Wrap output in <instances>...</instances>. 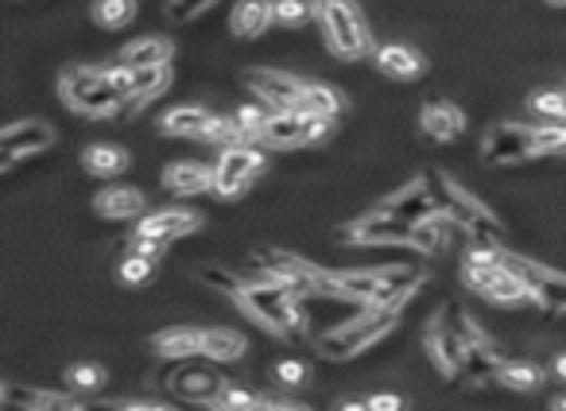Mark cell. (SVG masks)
Instances as JSON below:
<instances>
[{"label":"cell","instance_id":"26","mask_svg":"<svg viewBox=\"0 0 566 411\" xmlns=\"http://www.w3.org/2000/svg\"><path fill=\"white\" fill-rule=\"evenodd\" d=\"M245 334L230 331V326H218V331H206V341H202V358L213 361V365H230V361H241L245 358Z\"/></svg>","mask_w":566,"mask_h":411},{"label":"cell","instance_id":"54","mask_svg":"<svg viewBox=\"0 0 566 411\" xmlns=\"http://www.w3.org/2000/svg\"><path fill=\"white\" fill-rule=\"evenodd\" d=\"M563 94H566V90H563Z\"/></svg>","mask_w":566,"mask_h":411},{"label":"cell","instance_id":"39","mask_svg":"<svg viewBox=\"0 0 566 411\" xmlns=\"http://www.w3.org/2000/svg\"><path fill=\"white\" fill-rule=\"evenodd\" d=\"M71 385L78 388V393H98V388L106 385V373H101V365H74Z\"/></svg>","mask_w":566,"mask_h":411},{"label":"cell","instance_id":"13","mask_svg":"<svg viewBox=\"0 0 566 411\" xmlns=\"http://www.w3.org/2000/svg\"><path fill=\"white\" fill-rule=\"evenodd\" d=\"M411 237H416V225L399 222V217H389L381 210L357 217L345 229H337V241L345 245H407L411 249Z\"/></svg>","mask_w":566,"mask_h":411},{"label":"cell","instance_id":"48","mask_svg":"<svg viewBox=\"0 0 566 411\" xmlns=\"http://www.w3.org/2000/svg\"><path fill=\"white\" fill-rule=\"evenodd\" d=\"M337 411H369V403H342Z\"/></svg>","mask_w":566,"mask_h":411},{"label":"cell","instance_id":"33","mask_svg":"<svg viewBox=\"0 0 566 411\" xmlns=\"http://www.w3.org/2000/svg\"><path fill=\"white\" fill-rule=\"evenodd\" d=\"M303 113H319V116H330V121H334V116L342 113V98L330 90L327 82H310L307 98H303Z\"/></svg>","mask_w":566,"mask_h":411},{"label":"cell","instance_id":"51","mask_svg":"<svg viewBox=\"0 0 566 411\" xmlns=\"http://www.w3.org/2000/svg\"><path fill=\"white\" fill-rule=\"evenodd\" d=\"M551 411H566V396H558V400H551Z\"/></svg>","mask_w":566,"mask_h":411},{"label":"cell","instance_id":"29","mask_svg":"<svg viewBox=\"0 0 566 411\" xmlns=\"http://www.w3.org/2000/svg\"><path fill=\"white\" fill-rule=\"evenodd\" d=\"M264 152L257 144H237V148H225L222 160H218V171H230V175H241V179H257L264 171Z\"/></svg>","mask_w":566,"mask_h":411},{"label":"cell","instance_id":"42","mask_svg":"<svg viewBox=\"0 0 566 411\" xmlns=\"http://www.w3.org/2000/svg\"><path fill=\"white\" fill-rule=\"evenodd\" d=\"M202 284H210V287H218V291H225V296H237L241 291V284H245V279H237V276H230V272L225 269H206L202 272Z\"/></svg>","mask_w":566,"mask_h":411},{"label":"cell","instance_id":"19","mask_svg":"<svg viewBox=\"0 0 566 411\" xmlns=\"http://www.w3.org/2000/svg\"><path fill=\"white\" fill-rule=\"evenodd\" d=\"M202 341L206 331L198 326H168L151 338V349L160 353L163 361H190V358H202Z\"/></svg>","mask_w":566,"mask_h":411},{"label":"cell","instance_id":"52","mask_svg":"<svg viewBox=\"0 0 566 411\" xmlns=\"http://www.w3.org/2000/svg\"><path fill=\"white\" fill-rule=\"evenodd\" d=\"M86 411H121V408H113V403H94V408H86Z\"/></svg>","mask_w":566,"mask_h":411},{"label":"cell","instance_id":"8","mask_svg":"<svg viewBox=\"0 0 566 411\" xmlns=\"http://www.w3.org/2000/svg\"><path fill=\"white\" fill-rule=\"evenodd\" d=\"M257 260H260V276L283 284L299 299H330V272L319 269V264H310V260L283 249H260Z\"/></svg>","mask_w":566,"mask_h":411},{"label":"cell","instance_id":"53","mask_svg":"<svg viewBox=\"0 0 566 411\" xmlns=\"http://www.w3.org/2000/svg\"><path fill=\"white\" fill-rule=\"evenodd\" d=\"M547 4H566V0H547Z\"/></svg>","mask_w":566,"mask_h":411},{"label":"cell","instance_id":"5","mask_svg":"<svg viewBox=\"0 0 566 411\" xmlns=\"http://www.w3.org/2000/svg\"><path fill=\"white\" fill-rule=\"evenodd\" d=\"M431 187H434V195H439V210H443L454 225H462L473 241L478 245H501L505 225L496 222V214L489 210L485 202H481V198H473L466 187H462V183H454L451 175H434Z\"/></svg>","mask_w":566,"mask_h":411},{"label":"cell","instance_id":"31","mask_svg":"<svg viewBox=\"0 0 566 411\" xmlns=\"http://www.w3.org/2000/svg\"><path fill=\"white\" fill-rule=\"evenodd\" d=\"M171 86V66H148V71H136L133 78V94L124 105H148L156 94H163Z\"/></svg>","mask_w":566,"mask_h":411},{"label":"cell","instance_id":"16","mask_svg":"<svg viewBox=\"0 0 566 411\" xmlns=\"http://www.w3.org/2000/svg\"><path fill=\"white\" fill-rule=\"evenodd\" d=\"M377 210L389 217H399V222H407V225H419V222H427V217L443 214V210H439V198H434L431 179H423V175L407 183L404 190H396L392 198H384Z\"/></svg>","mask_w":566,"mask_h":411},{"label":"cell","instance_id":"44","mask_svg":"<svg viewBox=\"0 0 566 411\" xmlns=\"http://www.w3.org/2000/svg\"><path fill=\"white\" fill-rule=\"evenodd\" d=\"M275 376H280L283 385H303V381H307V365H303V361H280V365H275Z\"/></svg>","mask_w":566,"mask_h":411},{"label":"cell","instance_id":"3","mask_svg":"<svg viewBox=\"0 0 566 411\" xmlns=\"http://www.w3.org/2000/svg\"><path fill=\"white\" fill-rule=\"evenodd\" d=\"M396 322H399V307H369L361 319L337 322V326L322 331L315 346H319V353L330 361H354V358H361L365 349L377 346Z\"/></svg>","mask_w":566,"mask_h":411},{"label":"cell","instance_id":"40","mask_svg":"<svg viewBox=\"0 0 566 411\" xmlns=\"http://www.w3.org/2000/svg\"><path fill=\"white\" fill-rule=\"evenodd\" d=\"M248 187H253V179H241V175H230V171L213 175V195L218 198H241Z\"/></svg>","mask_w":566,"mask_h":411},{"label":"cell","instance_id":"10","mask_svg":"<svg viewBox=\"0 0 566 411\" xmlns=\"http://www.w3.org/2000/svg\"><path fill=\"white\" fill-rule=\"evenodd\" d=\"M330 128H334L330 116L303 113V109H295V113H272L260 144H268V148H307V144L327 140Z\"/></svg>","mask_w":566,"mask_h":411},{"label":"cell","instance_id":"50","mask_svg":"<svg viewBox=\"0 0 566 411\" xmlns=\"http://www.w3.org/2000/svg\"><path fill=\"white\" fill-rule=\"evenodd\" d=\"M275 411H307V408H299V403H275Z\"/></svg>","mask_w":566,"mask_h":411},{"label":"cell","instance_id":"28","mask_svg":"<svg viewBox=\"0 0 566 411\" xmlns=\"http://www.w3.org/2000/svg\"><path fill=\"white\" fill-rule=\"evenodd\" d=\"M4 403H20L27 411H82L71 396L62 393H47V388H36V393H24V388L9 385L4 388Z\"/></svg>","mask_w":566,"mask_h":411},{"label":"cell","instance_id":"35","mask_svg":"<svg viewBox=\"0 0 566 411\" xmlns=\"http://www.w3.org/2000/svg\"><path fill=\"white\" fill-rule=\"evenodd\" d=\"M531 113L547 116L551 125H563L566 121V94H558V90L536 94V98H531Z\"/></svg>","mask_w":566,"mask_h":411},{"label":"cell","instance_id":"22","mask_svg":"<svg viewBox=\"0 0 566 411\" xmlns=\"http://www.w3.org/2000/svg\"><path fill=\"white\" fill-rule=\"evenodd\" d=\"M213 175H218V167H206V163H171L163 171V187L179 198L202 195V190H213Z\"/></svg>","mask_w":566,"mask_h":411},{"label":"cell","instance_id":"32","mask_svg":"<svg viewBox=\"0 0 566 411\" xmlns=\"http://www.w3.org/2000/svg\"><path fill=\"white\" fill-rule=\"evenodd\" d=\"M94 20H98L101 27H109V32L128 27L136 20V0H98V4H94Z\"/></svg>","mask_w":566,"mask_h":411},{"label":"cell","instance_id":"41","mask_svg":"<svg viewBox=\"0 0 566 411\" xmlns=\"http://www.w3.org/2000/svg\"><path fill=\"white\" fill-rule=\"evenodd\" d=\"M210 4H218V0H168V16L171 20H195V16H202Z\"/></svg>","mask_w":566,"mask_h":411},{"label":"cell","instance_id":"18","mask_svg":"<svg viewBox=\"0 0 566 411\" xmlns=\"http://www.w3.org/2000/svg\"><path fill=\"white\" fill-rule=\"evenodd\" d=\"M419 125H423V133L431 136V140L451 144L466 133V113H462L458 105H451V101L434 98V101H427L423 113H419Z\"/></svg>","mask_w":566,"mask_h":411},{"label":"cell","instance_id":"23","mask_svg":"<svg viewBox=\"0 0 566 411\" xmlns=\"http://www.w3.org/2000/svg\"><path fill=\"white\" fill-rule=\"evenodd\" d=\"M222 388L225 385L218 381V373H213L210 365H186L183 373L175 376V393L190 403H213Z\"/></svg>","mask_w":566,"mask_h":411},{"label":"cell","instance_id":"15","mask_svg":"<svg viewBox=\"0 0 566 411\" xmlns=\"http://www.w3.org/2000/svg\"><path fill=\"white\" fill-rule=\"evenodd\" d=\"M54 144V128L47 121H16L0 133V171H12L24 155H36Z\"/></svg>","mask_w":566,"mask_h":411},{"label":"cell","instance_id":"11","mask_svg":"<svg viewBox=\"0 0 566 411\" xmlns=\"http://www.w3.org/2000/svg\"><path fill=\"white\" fill-rule=\"evenodd\" d=\"M245 82H248V90L257 94L268 109H275V113H295V109H303V98H307V86H310V82L295 78V74L268 71V66L245 71Z\"/></svg>","mask_w":566,"mask_h":411},{"label":"cell","instance_id":"2","mask_svg":"<svg viewBox=\"0 0 566 411\" xmlns=\"http://www.w3.org/2000/svg\"><path fill=\"white\" fill-rule=\"evenodd\" d=\"M237 307L248 314L253 322H260L264 331L280 334V338H299V331H307V311H303V299L295 291H287L275 279L260 276V279H245L241 284Z\"/></svg>","mask_w":566,"mask_h":411},{"label":"cell","instance_id":"9","mask_svg":"<svg viewBox=\"0 0 566 411\" xmlns=\"http://www.w3.org/2000/svg\"><path fill=\"white\" fill-rule=\"evenodd\" d=\"M501 260H505L508 269L524 279V287L531 291V299L551 314H566V272L558 269H547L540 260H528L520 252H508V249H496Z\"/></svg>","mask_w":566,"mask_h":411},{"label":"cell","instance_id":"20","mask_svg":"<svg viewBox=\"0 0 566 411\" xmlns=\"http://www.w3.org/2000/svg\"><path fill=\"white\" fill-rule=\"evenodd\" d=\"M275 24V0H237L230 27L237 39H257Z\"/></svg>","mask_w":566,"mask_h":411},{"label":"cell","instance_id":"27","mask_svg":"<svg viewBox=\"0 0 566 411\" xmlns=\"http://www.w3.org/2000/svg\"><path fill=\"white\" fill-rule=\"evenodd\" d=\"M82 167H86L89 175H98V179H109V175L128 167V152L116 148V144H106V140L89 144L86 152H82Z\"/></svg>","mask_w":566,"mask_h":411},{"label":"cell","instance_id":"12","mask_svg":"<svg viewBox=\"0 0 566 411\" xmlns=\"http://www.w3.org/2000/svg\"><path fill=\"white\" fill-rule=\"evenodd\" d=\"M481 155H485V163H496V167L531 160V155H536V128L516 125V121H496L485 133Z\"/></svg>","mask_w":566,"mask_h":411},{"label":"cell","instance_id":"14","mask_svg":"<svg viewBox=\"0 0 566 411\" xmlns=\"http://www.w3.org/2000/svg\"><path fill=\"white\" fill-rule=\"evenodd\" d=\"M427 353H431L434 369H439L443 376H451V381H466L469 349H466V341H462V334L454 331L443 314L427 322Z\"/></svg>","mask_w":566,"mask_h":411},{"label":"cell","instance_id":"30","mask_svg":"<svg viewBox=\"0 0 566 411\" xmlns=\"http://www.w3.org/2000/svg\"><path fill=\"white\" fill-rule=\"evenodd\" d=\"M496 381L505 388H513V393H536L543 385V369L536 361H501Z\"/></svg>","mask_w":566,"mask_h":411},{"label":"cell","instance_id":"46","mask_svg":"<svg viewBox=\"0 0 566 411\" xmlns=\"http://www.w3.org/2000/svg\"><path fill=\"white\" fill-rule=\"evenodd\" d=\"M121 411H171L163 403H121Z\"/></svg>","mask_w":566,"mask_h":411},{"label":"cell","instance_id":"7","mask_svg":"<svg viewBox=\"0 0 566 411\" xmlns=\"http://www.w3.org/2000/svg\"><path fill=\"white\" fill-rule=\"evenodd\" d=\"M315 16H319L334 54H342V59H365L372 51V36L354 0H315Z\"/></svg>","mask_w":566,"mask_h":411},{"label":"cell","instance_id":"37","mask_svg":"<svg viewBox=\"0 0 566 411\" xmlns=\"http://www.w3.org/2000/svg\"><path fill=\"white\" fill-rule=\"evenodd\" d=\"M310 20L307 0H275V24L283 27H303Z\"/></svg>","mask_w":566,"mask_h":411},{"label":"cell","instance_id":"1","mask_svg":"<svg viewBox=\"0 0 566 411\" xmlns=\"http://www.w3.org/2000/svg\"><path fill=\"white\" fill-rule=\"evenodd\" d=\"M423 284V269H349L330 272V299L361 307H404Z\"/></svg>","mask_w":566,"mask_h":411},{"label":"cell","instance_id":"43","mask_svg":"<svg viewBox=\"0 0 566 411\" xmlns=\"http://www.w3.org/2000/svg\"><path fill=\"white\" fill-rule=\"evenodd\" d=\"M106 74H109V82H113L116 90H121V98L128 101V94H133V78H136V71H133V66L116 63V66H106Z\"/></svg>","mask_w":566,"mask_h":411},{"label":"cell","instance_id":"25","mask_svg":"<svg viewBox=\"0 0 566 411\" xmlns=\"http://www.w3.org/2000/svg\"><path fill=\"white\" fill-rule=\"evenodd\" d=\"M94 210L101 217H113V222H128V217L144 214V195L136 187H109L94 198Z\"/></svg>","mask_w":566,"mask_h":411},{"label":"cell","instance_id":"38","mask_svg":"<svg viewBox=\"0 0 566 411\" xmlns=\"http://www.w3.org/2000/svg\"><path fill=\"white\" fill-rule=\"evenodd\" d=\"M257 400V396L248 393V388H241V385H225L222 393H218V400L210 403L213 411H241V408H248V403Z\"/></svg>","mask_w":566,"mask_h":411},{"label":"cell","instance_id":"17","mask_svg":"<svg viewBox=\"0 0 566 411\" xmlns=\"http://www.w3.org/2000/svg\"><path fill=\"white\" fill-rule=\"evenodd\" d=\"M198 225H202V217H198L195 210H160V214L140 217L136 233H140V237H156V241L171 245V241H179V237H186V233H195Z\"/></svg>","mask_w":566,"mask_h":411},{"label":"cell","instance_id":"21","mask_svg":"<svg viewBox=\"0 0 566 411\" xmlns=\"http://www.w3.org/2000/svg\"><path fill=\"white\" fill-rule=\"evenodd\" d=\"M377 66H381V74H389V78L411 82V78H419V74L427 71V59L416 51V47L384 43V47H377Z\"/></svg>","mask_w":566,"mask_h":411},{"label":"cell","instance_id":"49","mask_svg":"<svg viewBox=\"0 0 566 411\" xmlns=\"http://www.w3.org/2000/svg\"><path fill=\"white\" fill-rule=\"evenodd\" d=\"M555 373H558V376H563V381H566V353H563V358L555 361Z\"/></svg>","mask_w":566,"mask_h":411},{"label":"cell","instance_id":"4","mask_svg":"<svg viewBox=\"0 0 566 411\" xmlns=\"http://www.w3.org/2000/svg\"><path fill=\"white\" fill-rule=\"evenodd\" d=\"M501 245H478V249L466 252V264H462V279H466L478 296L493 299L501 307H516V303H528L531 291L524 287V279L508 269L505 260H501Z\"/></svg>","mask_w":566,"mask_h":411},{"label":"cell","instance_id":"45","mask_svg":"<svg viewBox=\"0 0 566 411\" xmlns=\"http://www.w3.org/2000/svg\"><path fill=\"white\" fill-rule=\"evenodd\" d=\"M369 411H404V400L396 393H377L369 396Z\"/></svg>","mask_w":566,"mask_h":411},{"label":"cell","instance_id":"47","mask_svg":"<svg viewBox=\"0 0 566 411\" xmlns=\"http://www.w3.org/2000/svg\"><path fill=\"white\" fill-rule=\"evenodd\" d=\"M241 411H275V403L272 400H260V396H257V400L248 403V408H241Z\"/></svg>","mask_w":566,"mask_h":411},{"label":"cell","instance_id":"6","mask_svg":"<svg viewBox=\"0 0 566 411\" xmlns=\"http://www.w3.org/2000/svg\"><path fill=\"white\" fill-rule=\"evenodd\" d=\"M59 94L62 101L82 116H113L124 109V98L109 82L106 71H94V66H66L59 78Z\"/></svg>","mask_w":566,"mask_h":411},{"label":"cell","instance_id":"24","mask_svg":"<svg viewBox=\"0 0 566 411\" xmlns=\"http://www.w3.org/2000/svg\"><path fill=\"white\" fill-rule=\"evenodd\" d=\"M171 54H175V43L163 36H148L136 39L121 51V63L133 66V71H148V66H171Z\"/></svg>","mask_w":566,"mask_h":411},{"label":"cell","instance_id":"34","mask_svg":"<svg viewBox=\"0 0 566 411\" xmlns=\"http://www.w3.org/2000/svg\"><path fill=\"white\" fill-rule=\"evenodd\" d=\"M116 276H121V284H148V279L156 276V260L128 249L121 260V269H116Z\"/></svg>","mask_w":566,"mask_h":411},{"label":"cell","instance_id":"36","mask_svg":"<svg viewBox=\"0 0 566 411\" xmlns=\"http://www.w3.org/2000/svg\"><path fill=\"white\" fill-rule=\"evenodd\" d=\"M536 155H566V125H536Z\"/></svg>","mask_w":566,"mask_h":411}]
</instances>
